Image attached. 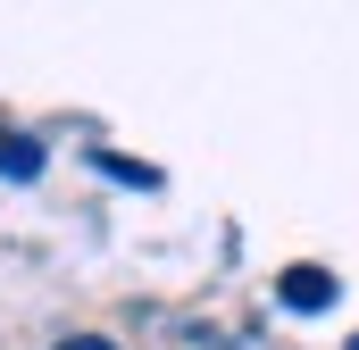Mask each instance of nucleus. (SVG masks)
I'll list each match as a JSON object with an SVG mask.
<instances>
[{"mask_svg":"<svg viewBox=\"0 0 359 350\" xmlns=\"http://www.w3.org/2000/svg\"><path fill=\"white\" fill-rule=\"evenodd\" d=\"M334 292H343V284H334L326 267H284V275H276V300H284L292 317H318V309H334Z\"/></svg>","mask_w":359,"mask_h":350,"instance_id":"1","label":"nucleus"},{"mask_svg":"<svg viewBox=\"0 0 359 350\" xmlns=\"http://www.w3.org/2000/svg\"><path fill=\"white\" fill-rule=\"evenodd\" d=\"M0 175H8V183H34V175H42V142H34V134H0Z\"/></svg>","mask_w":359,"mask_h":350,"instance_id":"3","label":"nucleus"},{"mask_svg":"<svg viewBox=\"0 0 359 350\" xmlns=\"http://www.w3.org/2000/svg\"><path fill=\"white\" fill-rule=\"evenodd\" d=\"M92 167L109 175V183H126V192H159V167H151V159H126V150H92Z\"/></svg>","mask_w":359,"mask_h":350,"instance_id":"2","label":"nucleus"},{"mask_svg":"<svg viewBox=\"0 0 359 350\" xmlns=\"http://www.w3.org/2000/svg\"><path fill=\"white\" fill-rule=\"evenodd\" d=\"M59 350H117V342H100V334H67Z\"/></svg>","mask_w":359,"mask_h":350,"instance_id":"4","label":"nucleus"}]
</instances>
